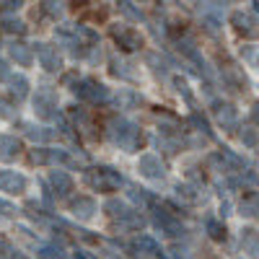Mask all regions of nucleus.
Instances as JSON below:
<instances>
[{
    "label": "nucleus",
    "instance_id": "f257e3e1",
    "mask_svg": "<svg viewBox=\"0 0 259 259\" xmlns=\"http://www.w3.org/2000/svg\"><path fill=\"white\" fill-rule=\"evenodd\" d=\"M106 138H109L117 148L127 150V153H138L140 145H143L140 127L127 117H112L106 122Z\"/></svg>",
    "mask_w": 259,
    "mask_h": 259
},
{
    "label": "nucleus",
    "instance_id": "f03ea898",
    "mask_svg": "<svg viewBox=\"0 0 259 259\" xmlns=\"http://www.w3.org/2000/svg\"><path fill=\"white\" fill-rule=\"evenodd\" d=\"M83 179L94 192H117L124 184L122 174L114 171L112 166H91V168H85Z\"/></svg>",
    "mask_w": 259,
    "mask_h": 259
},
{
    "label": "nucleus",
    "instance_id": "7ed1b4c3",
    "mask_svg": "<svg viewBox=\"0 0 259 259\" xmlns=\"http://www.w3.org/2000/svg\"><path fill=\"white\" fill-rule=\"evenodd\" d=\"M73 91H75L80 99L91 101V104H104V101H109V89H106L104 83H99V80H91V78L75 80Z\"/></svg>",
    "mask_w": 259,
    "mask_h": 259
},
{
    "label": "nucleus",
    "instance_id": "20e7f679",
    "mask_svg": "<svg viewBox=\"0 0 259 259\" xmlns=\"http://www.w3.org/2000/svg\"><path fill=\"white\" fill-rule=\"evenodd\" d=\"M34 114L41 119H55L57 117V96L52 89H39L34 96Z\"/></svg>",
    "mask_w": 259,
    "mask_h": 259
},
{
    "label": "nucleus",
    "instance_id": "39448f33",
    "mask_svg": "<svg viewBox=\"0 0 259 259\" xmlns=\"http://www.w3.org/2000/svg\"><path fill=\"white\" fill-rule=\"evenodd\" d=\"M112 36H114V41L119 45V50H124V52H135V50L143 47L140 31L130 29V26H112Z\"/></svg>",
    "mask_w": 259,
    "mask_h": 259
},
{
    "label": "nucleus",
    "instance_id": "423d86ee",
    "mask_svg": "<svg viewBox=\"0 0 259 259\" xmlns=\"http://www.w3.org/2000/svg\"><path fill=\"white\" fill-rule=\"evenodd\" d=\"M153 221H156V226L163 228L168 236H184V226H182L168 210H163V207H158V205H153Z\"/></svg>",
    "mask_w": 259,
    "mask_h": 259
},
{
    "label": "nucleus",
    "instance_id": "0eeeda50",
    "mask_svg": "<svg viewBox=\"0 0 259 259\" xmlns=\"http://www.w3.org/2000/svg\"><path fill=\"white\" fill-rule=\"evenodd\" d=\"M138 171H140L145 179H163L166 166H163V161H161L158 156L145 153V156H140V161H138Z\"/></svg>",
    "mask_w": 259,
    "mask_h": 259
},
{
    "label": "nucleus",
    "instance_id": "6e6552de",
    "mask_svg": "<svg viewBox=\"0 0 259 259\" xmlns=\"http://www.w3.org/2000/svg\"><path fill=\"white\" fill-rule=\"evenodd\" d=\"M0 192H8V194L26 192V177L18 174V171H0Z\"/></svg>",
    "mask_w": 259,
    "mask_h": 259
},
{
    "label": "nucleus",
    "instance_id": "1a4fd4ad",
    "mask_svg": "<svg viewBox=\"0 0 259 259\" xmlns=\"http://www.w3.org/2000/svg\"><path fill=\"white\" fill-rule=\"evenodd\" d=\"M215 119H218V124L223 130H239V114H236V106L233 104H215Z\"/></svg>",
    "mask_w": 259,
    "mask_h": 259
},
{
    "label": "nucleus",
    "instance_id": "9d476101",
    "mask_svg": "<svg viewBox=\"0 0 259 259\" xmlns=\"http://www.w3.org/2000/svg\"><path fill=\"white\" fill-rule=\"evenodd\" d=\"M36 57H39V62H41V68L50 70V73H57V70L62 68V60H60L57 50L50 47V45H36Z\"/></svg>",
    "mask_w": 259,
    "mask_h": 259
},
{
    "label": "nucleus",
    "instance_id": "9b49d317",
    "mask_svg": "<svg viewBox=\"0 0 259 259\" xmlns=\"http://www.w3.org/2000/svg\"><path fill=\"white\" fill-rule=\"evenodd\" d=\"M231 24H233L236 31H239L241 36H246V39H256V36H259V29L254 26L251 16H246V13H241V11H236V13L231 16Z\"/></svg>",
    "mask_w": 259,
    "mask_h": 259
},
{
    "label": "nucleus",
    "instance_id": "f8f14e48",
    "mask_svg": "<svg viewBox=\"0 0 259 259\" xmlns=\"http://www.w3.org/2000/svg\"><path fill=\"white\" fill-rule=\"evenodd\" d=\"M50 184H52V192L57 194V197H68V194L73 192V179H70L68 171H52Z\"/></svg>",
    "mask_w": 259,
    "mask_h": 259
},
{
    "label": "nucleus",
    "instance_id": "ddd939ff",
    "mask_svg": "<svg viewBox=\"0 0 259 259\" xmlns=\"http://www.w3.org/2000/svg\"><path fill=\"white\" fill-rule=\"evenodd\" d=\"M70 212H73V218H78V221H91L96 215V202L91 197H78L70 205Z\"/></svg>",
    "mask_w": 259,
    "mask_h": 259
},
{
    "label": "nucleus",
    "instance_id": "4468645a",
    "mask_svg": "<svg viewBox=\"0 0 259 259\" xmlns=\"http://www.w3.org/2000/svg\"><path fill=\"white\" fill-rule=\"evenodd\" d=\"M223 78L233 85V89H246V85H249V78L244 75V70L239 68V65H233V62H226L223 65Z\"/></svg>",
    "mask_w": 259,
    "mask_h": 259
},
{
    "label": "nucleus",
    "instance_id": "2eb2a0df",
    "mask_svg": "<svg viewBox=\"0 0 259 259\" xmlns=\"http://www.w3.org/2000/svg\"><path fill=\"white\" fill-rule=\"evenodd\" d=\"M21 153V140L16 135H0V158L13 161Z\"/></svg>",
    "mask_w": 259,
    "mask_h": 259
},
{
    "label": "nucleus",
    "instance_id": "dca6fc26",
    "mask_svg": "<svg viewBox=\"0 0 259 259\" xmlns=\"http://www.w3.org/2000/svg\"><path fill=\"white\" fill-rule=\"evenodd\" d=\"M239 212L244 215V218H254V215H259V192L244 194V200L239 202Z\"/></svg>",
    "mask_w": 259,
    "mask_h": 259
},
{
    "label": "nucleus",
    "instance_id": "f3484780",
    "mask_svg": "<svg viewBox=\"0 0 259 259\" xmlns=\"http://www.w3.org/2000/svg\"><path fill=\"white\" fill-rule=\"evenodd\" d=\"M8 52H11V57H13V60L21 65V68H29V65H31V60H34V55H31V47L21 45V41L11 45V47H8Z\"/></svg>",
    "mask_w": 259,
    "mask_h": 259
},
{
    "label": "nucleus",
    "instance_id": "a211bd4d",
    "mask_svg": "<svg viewBox=\"0 0 259 259\" xmlns=\"http://www.w3.org/2000/svg\"><path fill=\"white\" fill-rule=\"evenodd\" d=\"M104 210L109 212V218H112L114 223H122V221L127 218V215L133 212V207H127V202H122V200H109Z\"/></svg>",
    "mask_w": 259,
    "mask_h": 259
},
{
    "label": "nucleus",
    "instance_id": "6ab92c4d",
    "mask_svg": "<svg viewBox=\"0 0 259 259\" xmlns=\"http://www.w3.org/2000/svg\"><path fill=\"white\" fill-rule=\"evenodd\" d=\"M241 246H244V251H246V254L259 256V233H256V231H251V228H246V231L241 233Z\"/></svg>",
    "mask_w": 259,
    "mask_h": 259
},
{
    "label": "nucleus",
    "instance_id": "aec40b11",
    "mask_svg": "<svg viewBox=\"0 0 259 259\" xmlns=\"http://www.w3.org/2000/svg\"><path fill=\"white\" fill-rule=\"evenodd\" d=\"M8 83H11V94H13L18 101L26 99V94H29V80H26L24 75H11Z\"/></svg>",
    "mask_w": 259,
    "mask_h": 259
},
{
    "label": "nucleus",
    "instance_id": "412c9836",
    "mask_svg": "<svg viewBox=\"0 0 259 259\" xmlns=\"http://www.w3.org/2000/svg\"><path fill=\"white\" fill-rule=\"evenodd\" d=\"M135 246L140 249V254H150V256H161V246L150 239V236H138Z\"/></svg>",
    "mask_w": 259,
    "mask_h": 259
},
{
    "label": "nucleus",
    "instance_id": "4be33fe9",
    "mask_svg": "<svg viewBox=\"0 0 259 259\" xmlns=\"http://www.w3.org/2000/svg\"><path fill=\"white\" fill-rule=\"evenodd\" d=\"M0 29H3V31H11V34H24V31H26L24 21L11 18V16H0Z\"/></svg>",
    "mask_w": 259,
    "mask_h": 259
},
{
    "label": "nucleus",
    "instance_id": "5701e85b",
    "mask_svg": "<svg viewBox=\"0 0 259 259\" xmlns=\"http://www.w3.org/2000/svg\"><path fill=\"white\" fill-rule=\"evenodd\" d=\"M205 231H207V236H210L212 241H223V239H226V226L218 223L215 218H210V221L205 223Z\"/></svg>",
    "mask_w": 259,
    "mask_h": 259
},
{
    "label": "nucleus",
    "instance_id": "b1692460",
    "mask_svg": "<svg viewBox=\"0 0 259 259\" xmlns=\"http://www.w3.org/2000/svg\"><path fill=\"white\" fill-rule=\"evenodd\" d=\"M241 130V140H244V145H249V148H254L256 143H259V135H256V130L254 127H239Z\"/></svg>",
    "mask_w": 259,
    "mask_h": 259
},
{
    "label": "nucleus",
    "instance_id": "393cba45",
    "mask_svg": "<svg viewBox=\"0 0 259 259\" xmlns=\"http://www.w3.org/2000/svg\"><path fill=\"white\" fill-rule=\"evenodd\" d=\"M39 251H41V256H47V259H65V249H62V246H57V244L41 246Z\"/></svg>",
    "mask_w": 259,
    "mask_h": 259
},
{
    "label": "nucleus",
    "instance_id": "a878e982",
    "mask_svg": "<svg viewBox=\"0 0 259 259\" xmlns=\"http://www.w3.org/2000/svg\"><path fill=\"white\" fill-rule=\"evenodd\" d=\"M189 122H192L194 127H197V130H200L202 135H210V124H207V119H205V117H202L200 112H194V114L189 117Z\"/></svg>",
    "mask_w": 259,
    "mask_h": 259
},
{
    "label": "nucleus",
    "instance_id": "bb28decb",
    "mask_svg": "<svg viewBox=\"0 0 259 259\" xmlns=\"http://www.w3.org/2000/svg\"><path fill=\"white\" fill-rule=\"evenodd\" d=\"M127 68H130L127 62H122V60H117V57L112 60V73H114V75H122V78H133V73H130Z\"/></svg>",
    "mask_w": 259,
    "mask_h": 259
},
{
    "label": "nucleus",
    "instance_id": "cd10ccee",
    "mask_svg": "<svg viewBox=\"0 0 259 259\" xmlns=\"http://www.w3.org/2000/svg\"><path fill=\"white\" fill-rule=\"evenodd\" d=\"M221 156H223V158H226V161H228V163H231L233 168H244V158H239V156L233 153V150L223 148V153H221Z\"/></svg>",
    "mask_w": 259,
    "mask_h": 259
},
{
    "label": "nucleus",
    "instance_id": "c85d7f7f",
    "mask_svg": "<svg viewBox=\"0 0 259 259\" xmlns=\"http://www.w3.org/2000/svg\"><path fill=\"white\" fill-rule=\"evenodd\" d=\"M24 133L31 140H47V138H52V133H45V130H39V127H24Z\"/></svg>",
    "mask_w": 259,
    "mask_h": 259
},
{
    "label": "nucleus",
    "instance_id": "c756f323",
    "mask_svg": "<svg viewBox=\"0 0 259 259\" xmlns=\"http://www.w3.org/2000/svg\"><path fill=\"white\" fill-rule=\"evenodd\" d=\"M174 85H177V91H179V94H182V96H184V99L192 104V91H189V85H187L182 78H174Z\"/></svg>",
    "mask_w": 259,
    "mask_h": 259
},
{
    "label": "nucleus",
    "instance_id": "7c9ffc66",
    "mask_svg": "<svg viewBox=\"0 0 259 259\" xmlns=\"http://www.w3.org/2000/svg\"><path fill=\"white\" fill-rule=\"evenodd\" d=\"M21 6H24V3H18V0H16V3H13V0H8V3H0V16H8V13H16Z\"/></svg>",
    "mask_w": 259,
    "mask_h": 259
},
{
    "label": "nucleus",
    "instance_id": "2f4dec72",
    "mask_svg": "<svg viewBox=\"0 0 259 259\" xmlns=\"http://www.w3.org/2000/svg\"><path fill=\"white\" fill-rule=\"evenodd\" d=\"M239 182H241V184H244V187H251V189H254V187H256V184H259V177H256V174H254V171H246V174H244V177H241V179H239Z\"/></svg>",
    "mask_w": 259,
    "mask_h": 259
},
{
    "label": "nucleus",
    "instance_id": "473e14b6",
    "mask_svg": "<svg viewBox=\"0 0 259 259\" xmlns=\"http://www.w3.org/2000/svg\"><path fill=\"white\" fill-rule=\"evenodd\" d=\"M119 8H122V11H124L127 16H133V18H138V21L143 18V13H140V11H135V8H133V3H119Z\"/></svg>",
    "mask_w": 259,
    "mask_h": 259
},
{
    "label": "nucleus",
    "instance_id": "72a5a7b5",
    "mask_svg": "<svg viewBox=\"0 0 259 259\" xmlns=\"http://www.w3.org/2000/svg\"><path fill=\"white\" fill-rule=\"evenodd\" d=\"M41 6H45V11L50 16H60L62 13V3H41Z\"/></svg>",
    "mask_w": 259,
    "mask_h": 259
},
{
    "label": "nucleus",
    "instance_id": "f704fd0d",
    "mask_svg": "<svg viewBox=\"0 0 259 259\" xmlns=\"http://www.w3.org/2000/svg\"><path fill=\"white\" fill-rule=\"evenodd\" d=\"M202 24H205V29H207L210 34H218V21H215V18H210V16H207V18L202 21Z\"/></svg>",
    "mask_w": 259,
    "mask_h": 259
},
{
    "label": "nucleus",
    "instance_id": "c9c22d12",
    "mask_svg": "<svg viewBox=\"0 0 259 259\" xmlns=\"http://www.w3.org/2000/svg\"><path fill=\"white\" fill-rule=\"evenodd\" d=\"M0 117H8V119L13 117V112H11V106H8V104H6L3 99H0Z\"/></svg>",
    "mask_w": 259,
    "mask_h": 259
},
{
    "label": "nucleus",
    "instance_id": "e433bc0d",
    "mask_svg": "<svg viewBox=\"0 0 259 259\" xmlns=\"http://www.w3.org/2000/svg\"><path fill=\"white\" fill-rule=\"evenodd\" d=\"M11 75H8V62L6 60H0V80H8Z\"/></svg>",
    "mask_w": 259,
    "mask_h": 259
},
{
    "label": "nucleus",
    "instance_id": "4c0bfd02",
    "mask_svg": "<svg viewBox=\"0 0 259 259\" xmlns=\"http://www.w3.org/2000/svg\"><path fill=\"white\" fill-rule=\"evenodd\" d=\"M251 119H254V124H259V101L254 104V109H251Z\"/></svg>",
    "mask_w": 259,
    "mask_h": 259
},
{
    "label": "nucleus",
    "instance_id": "58836bf2",
    "mask_svg": "<svg viewBox=\"0 0 259 259\" xmlns=\"http://www.w3.org/2000/svg\"><path fill=\"white\" fill-rule=\"evenodd\" d=\"M251 6H254V11H256V13H259V0H256V3H251Z\"/></svg>",
    "mask_w": 259,
    "mask_h": 259
}]
</instances>
